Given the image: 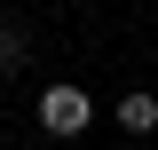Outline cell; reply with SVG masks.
Here are the masks:
<instances>
[{
  "mask_svg": "<svg viewBox=\"0 0 158 150\" xmlns=\"http://www.w3.org/2000/svg\"><path fill=\"white\" fill-rule=\"evenodd\" d=\"M111 119H118V134H158V95L150 87H127L111 103Z\"/></svg>",
  "mask_w": 158,
  "mask_h": 150,
  "instance_id": "7a4b0ae2",
  "label": "cell"
},
{
  "mask_svg": "<svg viewBox=\"0 0 158 150\" xmlns=\"http://www.w3.org/2000/svg\"><path fill=\"white\" fill-rule=\"evenodd\" d=\"M24 63H32V32L8 16V24H0V79H8V71H24Z\"/></svg>",
  "mask_w": 158,
  "mask_h": 150,
  "instance_id": "3957f363",
  "label": "cell"
},
{
  "mask_svg": "<svg viewBox=\"0 0 158 150\" xmlns=\"http://www.w3.org/2000/svg\"><path fill=\"white\" fill-rule=\"evenodd\" d=\"M32 119H40V134L79 142V134L95 127V95H87V87H71V79H48V87H40V103H32Z\"/></svg>",
  "mask_w": 158,
  "mask_h": 150,
  "instance_id": "6da1fadb",
  "label": "cell"
}]
</instances>
